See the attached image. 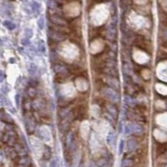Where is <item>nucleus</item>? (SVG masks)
<instances>
[{"label":"nucleus","mask_w":167,"mask_h":167,"mask_svg":"<svg viewBox=\"0 0 167 167\" xmlns=\"http://www.w3.org/2000/svg\"><path fill=\"white\" fill-rule=\"evenodd\" d=\"M104 1H110V0H104Z\"/></svg>","instance_id":"nucleus-19"},{"label":"nucleus","mask_w":167,"mask_h":167,"mask_svg":"<svg viewBox=\"0 0 167 167\" xmlns=\"http://www.w3.org/2000/svg\"><path fill=\"white\" fill-rule=\"evenodd\" d=\"M106 109H108V112H109V115H111L112 117H114L115 119L118 118V115H119V112H118V109L114 105H108L106 106Z\"/></svg>","instance_id":"nucleus-6"},{"label":"nucleus","mask_w":167,"mask_h":167,"mask_svg":"<svg viewBox=\"0 0 167 167\" xmlns=\"http://www.w3.org/2000/svg\"><path fill=\"white\" fill-rule=\"evenodd\" d=\"M107 84H108V85L109 87H111V88L115 89H118L119 87V82L118 80H117L115 77H108L107 78Z\"/></svg>","instance_id":"nucleus-5"},{"label":"nucleus","mask_w":167,"mask_h":167,"mask_svg":"<svg viewBox=\"0 0 167 167\" xmlns=\"http://www.w3.org/2000/svg\"><path fill=\"white\" fill-rule=\"evenodd\" d=\"M52 157V151H51V149L49 147L47 146L45 148L44 150V153H43V158H44L46 160H49L50 158Z\"/></svg>","instance_id":"nucleus-9"},{"label":"nucleus","mask_w":167,"mask_h":167,"mask_svg":"<svg viewBox=\"0 0 167 167\" xmlns=\"http://www.w3.org/2000/svg\"><path fill=\"white\" fill-rule=\"evenodd\" d=\"M137 147V142L135 140H129L127 141V149L128 151H133Z\"/></svg>","instance_id":"nucleus-8"},{"label":"nucleus","mask_w":167,"mask_h":167,"mask_svg":"<svg viewBox=\"0 0 167 167\" xmlns=\"http://www.w3.org/2000/svg\"><path fill=\"white\" fill-rule=\"evenodd\" d=\"M3 24L6 26V28H8L9 30H13L15 29V24L13 23H12L11 21H8V20H5L3 22Z\"/></svg>","instance_id":"nucleus-11"},{"label":"nucleus","mask_w":167,"mask_h":167,"mask_svg":"<svg viewBox=\"0 0 167 167\" xmlns=\"http://www.w3.org/2000/svg\"><path fill=\"white\" fill-rule=\"evenodd\" d=\"M70 29L72 30L73 32H75L73 33L75 34H77L79 33V31L80 30V28H81V24H80V20L79 18L76 19H73L71 23H70Z\"/></svg>","instance_id":"nucleus-4"},{"label":"nucleus","mask_w":167,"mask_h":167,"mask_svg":"<svg viewBox=\"0 0 167 167\" xmlns=\"http://www.w3.org/2000/svg\"><path fill=\"white\" fill-rule=\"evenodd\" d=\"M124 141L123 140H121L119 143V154H121L123 152V150H124Z\"/></svg>","instance_id":"nucleus-17"},{"label":"nucleus","mask_w":167,"mask_h":167,"mask_svg":"<svg viewBox=\"0 0 167 167\" xmlns=\"http://www.w3.org/2000/svg\"><path fill=\"white\" fill-rule=\"evenodd\" d=\"M53 1H54L57 4H59V5H62V4H63V3H64L67 0H53Z\"/></svg>","instance_id":"nucleus-18"},{"label":"nucleus","mask_w":167,"mask_h":167,"mask_svg":"<svg viewBox=\"0 0 167 167\" xmlns=\"http://www.w3.org/2000/svg\"><path fill=\"white\" fill-rule=\"evenodd\" d=\"M25 121H26V122H28V124L29 123V119H26ZM28 126H30L29 124L28 125ZM32 126H33V125H32ZM26 129L28 130V132H29V133H31V132H33V129H34V127H26Z\"/></svg>","instance_id":"nucleus-16"},{"label":"nucleus","mask_w":167,"mask_h":167,"mask_svg":"<svg viewBox=\"0 0 167 167\" xmlns=\"http://www.w3.org/2000/svg\"><path fill=\"white\" fill-rule=\"evenodd\" d=\"M103 95H105L107 99H109L110 101L114 103L118 102L119 100V96L115 90L109 88H105L103 89Z\"/></svg>","instance_id":"nucleus-2"},{"label":"nucleus","mask_w":167,"mask_h":167,"mask_svg":"<svg viewBox=\"0 0 167 167\" xmlns=\"http://www.w3.org/2000/svg\"><path fill=\"white\" fill-rule=\"evenodd\" d=\"M49 19H50V21L55 25L67 27V22L63 18H60V17L57 14H51L49 16Z\"/></svg>","instance_id":"nucleus-3"},{"label":"nucleus","mask_w":167,"mask_h":167,"mask_svg":"<svg viewBox=\"0 0 167 167\" xmlns=\"http://www.w3.org/2000/svg\"><path fill=\"white\" fill-rule=\"evenodd\" d=\"M65 38H66V35L64 34V33L49 29V41H52L53 43H59V42H62L63 40H64Z\"/></svg>","instance_id":"nucleus-1"},{"label":"nucleus","mask_w":167,"mask_h":167,"mask_svg":"<svg viewBox=\"0 0 167 167\" xmlns=\"http://www.w3.org/2000/svg\"><path fill=\"white\" fill-rule=\"evenodd\" d=\"M37 85H38V81L35 79H30L29 80V87H36Z\"/></svg>","instance_id":"nucleus-14"},{"label":"nucleus","mask_w":167,"mask_h":167,"mask_svg":"<svg viewBox=\"0 0 167 167\" xmlns=\"http://www.w3.org/2000/svg\"><path fill=\"white\" fill-rule=\"evenodd\" d=\"M125 99H126L125 102L127 103V105H128L132 106V107H134L135 105V101L133 99L130 98L129 96H125Z\"/></svg>","instance_id":"nucleus-13"},{"label":"nucleus","mask_w":167,"mask_h":167,"mask_svg":"<svg viewBox=\"0 0 167 167\" xmlns=\"http://www.w3.org/2000/svg\"><path fill=\"white\" fill-rule=\"evenodd\" d=\"M59 105L60 107H62V108H67V105H68V100L65 99H63V98H61V99H59Z\"/></svg>","instance_id":"nucleus-12"},{"label":"nucleus","mask_w":167,"mask_h":167,"mask_svg":"<svg viewBox=\"0 0 167 167\" xmlns=\"http://www.w3.org/2000/svg\"><path fill=\"white\" fill-rule=\"evenodd\" d=\"M1 119L3 120V121L6 122L7 124H13V123H14L13 119H12V117L10 116L8 114L4 113V112L3 111V110L1 111Z\"/></svg>","instance_id":"nucleus-7"},{"label":"nucleus","mask_w":167,"mask_h":167,"mask_svg":"<svg viewBox=\"0 0 167 167\" xmlns=\"http://www.w3.org/2000/svg\"><path fill=\"white\" fill-rule=\"evenodd\" d=\"M27 95H28L29 98L33 99L37 95V92L33 87H29V88L28 89V91H27Z\"/></svg>","instance_id":"nucleus-10"},{"label":"nucleus","mask_w":167,"mask_h":167,"mask_svg":"<svg viewBox=\"0 0 167 167\" xmlns=\"http://www.w3.org/2000/svg\"><path fill=\"white\" fill-rule=\"evenodd\" d=\"M38 25H39V29H42L43 28V26H44V19H43V17L39 18V21H38Z\"/></svg>","instance_id":"nucleus-15"}]
</instances>
